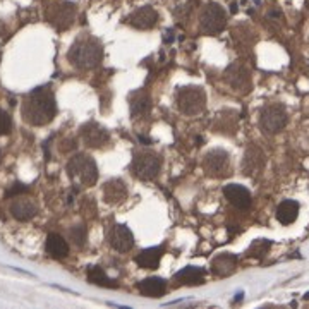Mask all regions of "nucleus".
I'll return each instance as SVG.
<instances>
[{"instance_id": "7ed1b4c3", "label": "nucleus", "mask_w": 309, "mask_h": 309, "mask_svg": "<svg viewBox=\"0 0 309 309\" xmlns=\"http://www.w3.org/2000/svg\"><path fill=\"white\" fill-rule=\"evenodd\" d=\"M67 173L74 182L79 185L90 187L98 179V168L91 156L88 154H76L69 160L67 163Z\"/></svg>"}, {"instance_id": "423d86ee", "label": "nucleus", "mask_w": 309, "mask_h": 309, "mask_svg": "<svg viewBox=\"0 0 309 309\" xmlns=\"http://www.w3.org/2000/svg\"><path fill=\"white\" fill-rule=\"evenodd\" d=\"M287 121H289L287 110H285L282 105H278V103L265 107L261 110V115H260L261 129L268 134L280 133V131L287 126Z\"/></svg>"}, {"instance_id": "9b49d317", "label": "nucleus", "mask_w": 309, "mask_h": 309, "mask_svg": "<svg viewBox=\"0 0 309 309\" xmlns=\"http://www.w3.org/2000/svg\"><path fill=\"white\" fill-rule=\"evenodd\" d=\"M223 194L239 210H247L251 206V192L241 184H229L223 187Z\"/></svg>"}, {"instance_id": "5701e85b", "label": "nucleus", "mask_w": 309, "mask_h": 309, "mask_svg": "<svg viewBox=\"0 0 309 309\" xmlns=\"http://www.w3.org/2000/svg\"><path fill=\"white\" fill-rule=\"evenodd\" d=\"M88 280H90L93 285H100V287H105V289L117 287V284H115L112 278H108V275L100 268V266H91V268L88 270Z\"/></svg>"}, {"instance_id": "4468645a", "label": "nucleus", "mask_w": 309, "mask_h": 309, "mask_svg": "<svg viewBox=\"0 0 309 309\" xmlns=\"http://www.w3.org/2000/svg\"><path fill=\"white\" fill-rule=\"evenodd\" d=\"M237 256L230 253L220 254L216 256L213 261H211V272L215 273L216 277H230L232 273L237 270Z\"/></svg>"}, {"instance_id": "a878e982", "label": "nucleus", "mask_w": 309, "mask_h": 309, "mask_svg": "<svg viewBox=\"0 0 309 309\" xmlns=\"http://www.w3.org/2000/svg\"><path fill=\"white\" fill-rule=\"evenodd\" d=\"M10 127H12V121H10L9 114L3 110H0V136L10 133Z\"/></svg>"}, {"instance_id": "dca6fc26", "label": "nucleus", "mask_w": 309, "mask_h": 309, "mask_svg": "<svg viewBox=\"0 0 309 309\" xmlns=\"http://www.w3.org/2000/svg\"><path fill=\"white\" fill-rule=\"evenodd\" d=\"M127 198V187L121 179L108 180L103 189V199L108 204H119Z\"/></svg>"}, {"instance_id": "cd10ccee", "label": "nucleus", "mask_w": 309, "mask_h": 309, "mask_svg": "<svg viewBox=\"0 0 309 309\" xmlns=\"http://www.w3.org/2000/svg\"><path fill=\"white\" fill-rule=\"evenodd\" d=\"M172 34H173V31H172V29H170V31H165V36H163L165 43H167V41H168V43H170V41H172V40H173V36H172Z\"/></svg>"}, {"instance_id": "f03ea898", "label": "nucleus", "mask_w": 309, "mask_h": 309, "mask_svg": "<svg viewBox=\"0 0 309 309\" xmlns=\"http://www.w3.org/2000/svg\"><path fill=\"white\" fill-rule=\"evenodd\" d=\"M102 45L93 38L77 40L67 53L71 64L79 69H95L102 62Z\"/></svg>"}, {"instance_id": "c85d7f7f", "label": "nucleus", "mask_w": 309, "mask_h": 309, "mask_svg": "<svg viewBox=\"0 0 309 309\" xmlns=\"http://www.w3.org/2000/svg\"><path fill=\"white\" fill-rule=\"evenodd\" d=\"M139 141H141V143H146V145H152V139L146 138V136H139Z\"/></svg>"}, {"instance_id": "0eeeda50", "label": "nucleus", "mask_w": 309, "mask_h": 309, "mask_svg": "<svg viewBox=\"0 0 309 309\" xmlns=\"http://www.w3.org/2000/svg\"><path fill=\"white\" fill-rule=\"evenodd\" d=\"M203 168L208 175L211 177H223L229 173L230 168V158L229 153L222 148H216L211 150L204 154V160H203Z\"/></svg>"}, {"instance_id": "f3484780", "label": "nucleus", "mask_w": 309, "mask_h": 309, "mask_svg": "<svg viewBox=\"0 0 309 309\" xmlns=\"http://www.w3.org/2000/svg\"><path fill=\"white\" fill-rule=\"evenodd\" d=\"M225 81L230 84L232 88H235V90H247L249 84H251V79H249L247 71L244 67H241V65H237V64L230 65V67L227 69Z\"/></svg>"}, {"instance_id": "f8f14e48", "label": "nucleus", "mask_w": 309, "mask_h": 309, "mask_svg": "<svg viewBox=\"0 0 309 309\" xmlns=\"http://www.w3.org/2000/svg\"><path fill=\"white\" fill-rule=\"evenodd\" d=\"M81 134H83L84 143H86L88 146H91V148H100V146L107 145L108 139H110L107 131L103 129L102 126H98L96 122L86 124V126L81 129Z\"/></svg>"}, {"instance_id": "f257e3e1", "label": "nucleus", "mask_w": 309, "mask_h": 309, "mask_svg": "<svg viewBox=\"0 0 309 309\" xmlns=\"http://www.w3.org/2000/svg\"><path fill=\"white\" fill-rule=\"evenodd\" d=\"M57 114L55 96L50 88L41 86L33 90L22 105V117L31 126H45L52 122Z\"/></svg>"}, {"instance_id": "aec40b11", "label": "nucleus", "mask_w": 309, "mask_h": 309, "mask_svg": "<svg viewBox=\"0 0 309 309\" xmlns=\"http://www.w3.org/2000/svg\"><path fill=\"white\" fill-rule=\"evenodd\" d=\"M131 115H133V119H139V117H145L146 114L150 112V108H152V100H150V96L146 95L145 91H136L131 95Z\"/></svg>"}, {"instance_id": "20e7f679", "label": "nucleus", "mask_w": 309, "mask_h": 309, "mask_svg": "<svg viewBox=\"0 0 309 309\" xmlns=\"http://www.w3.org/2000/svg\"><path fill=\"white\" fill-rule=\"evenodd\" d=\"M177 107L184 115H198L206 107V93L199 86H184L177 91Z\"/></svg>"}, {"instance_id": "c756f323", "label": "nucleus", "mask_w": 309, "mask_h": 309, "mask_svg": "<svg viewBox=\"0 0 309 309\" xmlns=\"http://www.w3.org/2000/svg\"><path fill=\"white\" fill-rule=\"evenodd\" d=\"M304 299H309V292L306 294V296H304Z\"/></svg>"}, {"instance_id": "a211bd4d", "label": "nucleus", "mask_w": 309, "mask_h": 309, "mask_svg": "<svg viewBox=\"0 0 309 309\" xmlns=\"http://www.w3.org/2000/svg\"><path fill=\"white\" fill-rule=\"evenodd\" d=\"M163 256V247H148V249L141 251L136 256V263L139 268L145 270H154L160 265V260Z\"/></svg>"}, {"instance_id": "4be33fe9", "label": "nucleus", "mask_w": 309, "mask_h": 309, "mask_svg": "<svg viewBox=\"0 0 309 309\" xmlns=\"http://www.w3.org/2000/svg\"><path fill=\"white\" fill-rule=\"evenodd\" d=\"M46 253L53 258V260H62L69 254V244L64 241V237L59 234H50L46 237Z\"/></svg>"}, {"instance_id": "9d476101", "label": "nucleus", "mask_w": 309, "mask_h": 309, "mask_svg": "<svg viewBox=\"0 0 309 309\" xmlns=\"http://www.w3.org/2000/svg\"><path fill=\"white\" fill-rule=\"evenodd\" d=\"M156 21H158L156 10L150 5L139 7V9H136L127 17V22L136 29H152L156 24Z\"/></svg>"}, {"instance_id": "412c9836", "label": "nucleus", "mask_w": 309, "mask_h": 309, "mask_svg": "<svg viewBox=\"0 0 309 309\" xmlns=\"http://www.w3.org/2000/svg\"><path fill=\"white\" fill-rule=\"evenodd\" d=\"M297 215H299V203L292 199H285L278 204L277 208V220L282 223V225H291L297 220Z\"/></svg>"}, {"instance_id": "1a4fd4ad", "label": "nucleus", "mask_w": 309, "mask_h": 309, "mask_svg": "<svg viewBox=\"0 0 309 309\" xmlns=\"http://www.w3.org/2000/svg\"><path fill=\"white\" fill-rule=\"evenodd\" d=\"M108 242L119 253H127L134 246V235L127 225L122 223H114L110 232H108Z\"/></svg>"}, {"instance_id": "6e6552de", "label": "nucleus", "mask_w": 309, "mask_h": 309, "mask_svg": "<svg viewBox=\"0 0 309 309\" xmlns=\"http://www.w3.org/2000/svg\"><path fill=\"white\" fill-rule=\"evenodd\" d=\"M227 24V15L218 3H208L201 14V29L204 33H220Z\"/></svg>"}, {"instance_id": "6ab92c4d", "label": "nucleus", "mask_w": 309, "mask_h": 309, "mask_svg": "<svg viewBox=\"0 0 309 309\" xmlns=\"http://www.w3.org/2000/svg\"><path fill=\"white\" fill-rule=\"evenodd\" d=\"M204 273H206V270L199 268V266H185L180 272L175 273V282H179V284L182 285H201L204 282Z\"/></svg>"}, {"instance_id": "b1692460", "label": "nucleus", "mask_w": 309, "mask_h": 309, "mask_svg": "<svg viewBox=\"0 0 309 309\" xmlns=\"http://www.w3.org/2000/svg\"><path fill=\"white\" fill-rule=\"evenodd\" d=\"M270 247H272V241H268V239H258V241H254L253 244L249 246V249H247V256L261 258L268 253Z\"/></svg>"}, {"instance_id": "39448f33", "label": "nucleus", "mask_w": 309, "mask_h": 309, "mask_svg": "<svg viewBox=\"0 0 309 309\" xmlns=\"http://www.w3.org/2000/svg\"><path fill=\"white\" fill-rule=\"evenodd\" d=\"M161 168V160L156 153L152 152H141L136 153L133 160V172L134 175L143 180H152L158 175Z\"/></svg>"}, {"instance_id": "393cba45", "label": "nucleus", "mask_w": 309, "mask_h": 309, "mask_svg": "<svg viewBox=\"0 0 309 309\" xmlns=\"http://www.w3.org/2000/svg\"><path fill=\"white\" fill-rule=\"evenodd\" d=\"M71 239L74 241L76 246H83L84 242H86V229H84L83 225H77V227H72L71 229Z\"/></svg>"}, {"instance_id": "ddd939ff", "label": "nucleus", "mask_w": 309, "mask_h": 309, "mask_svg": "<svg viewBox=\"0 0 309 309\" xmlns=\"http://www.w3.org/2000/svg\"><path fill=\"white\" fill-rule=\"evenodd\" d=\"M10 213L15 220H19V222H28V220L34 218L38 213V206L34 201L31 199H26V198H19L12 201V204H10Z\"/></svg>"}, {"instance_id": "2eb2a0df", "label": "nucleus", "mask_w": 309, "mask_h": 309, "mask_svg": "<svg viewBox=\"0 0 309 309\" xmlns=\"http://www.w3.org/2000/svg\"><path fill=\"white\" fill-rule=\"evenodd\" d=\"M138 289L145 297H161L167 292V282L160 277H148L139 282Z\"/></svg>"}, {"instance_id": "bb28decb", "label": "nucleus", "mask_w": 309, "mask_h": 309, "mask_svg": "<svg viewBox=\"0 0 309 309\" xmlns=\"http://www.w3.org/2000/svg\"><path fill=\"white\" fill-rule=\"evenodd\" d=\"M28 191H29L28 185H24V184H21V182H15L12 187H10L9 191L5 192V196H7V198H15V196H21V194H24V192H28Z\"/></svg>"}]
</instances>
